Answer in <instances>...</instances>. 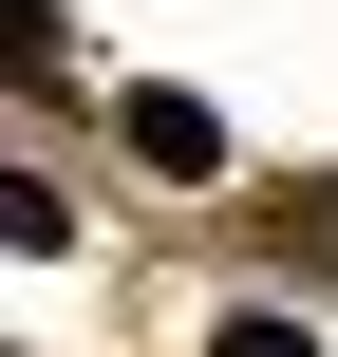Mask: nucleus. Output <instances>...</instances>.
<instances>
[{
	"label": "nucleus",
	"instance_id": "f257e3e1",
	"mask_svg": "<svg viewBox=\"0 0 338 357\" xmlns=\"http://www.w3.org/2000/svg\"><path fill=\"white\" fill-rule=\"evenodd\" d=\"M132 169L207 188V169H226V113H207V94H132Z\"/></svg>",
	"mask_w": 338,
	"mask_h": 357
},
{
	"label": "nucleus",
	"instance_id": "f03ea898",
	"mask_svg": "<svg viewBox=\"0 0 338 357\" xmlns=\"http://www.w3.org/2000/svg\"><path fill=\"white\" fill-rule=\"evenodd\" d=\"M207 357H320V320H282V301H245V320H226Z\"/></svg>",
	"mask_w": 338,
	"mask_h": 357
}]
</instances>
